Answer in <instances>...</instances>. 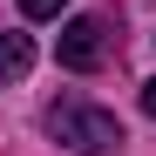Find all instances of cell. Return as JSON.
Returning a JSON list of instances; mask_svg holds the SVG:
<instances>
[{"instance_id": "2", "label": "cell", "mask_w": 156, "mask_h": 156, "mask_svg": "<svg viewBox=\"0 0 156 156\" xmlns=\"http://www.w3.org/2000/svg\"><path fill=\"white\" fill-rule=\"evenodd\" d=\"M55 61L75 68V75H95L102 61H109V20L102 14H75L61 27V41H55Z\"/></svg>"}, {"instance_id": "1", "label": "cell", "mask_w": 156, "mask_h": 156, "mask_svg": "<svg viewBox=\"0 0 156 156\" xmlns=\"http://www.w3.org/2000/svg\"><path fill=\"white\" fill-rule=\"evenodd\" d=\"M41 129H48L61 149H75V156H109V149L122 143V122H115L109 109H95V102H75V95L48 102Z\"/></svg>"}, {"instance_id": "3", "label": "cell", "mask_w": 156, "mask_h": 156, "mask_svg": "<svg viewBox=\"0 0 156 156\" xmlns=\"http://www.w3.org/2000/svg\"><path fill=\"white\" fill-rule=\"evenodd\" d=\"M34 68V41L27 34H0V82H20Z\"/></svg>"}, {"instance_id": "4", "label": "cell", "mask_w": 156, "mask_h": 156, "mask_svg": "<svg viewBox=\"0 0 156 156\" xmlns=\"http://www.w3.org/2000/svg\"><path fill=\"white\" fill-rule=\"evenodd\" d=\"M61 7H68V0H20V14H27V20H55Z\"/></svg>"}, {"instance_id": "5", "label": "cell", "mask_w": 156, "mask_h": 156, "mask_svg": "<svg viewBox=\"0 0 156 156\" xmlns=\"http://www.w3.org/2000/svg\"><path fill=\"white\" fill-rule=\"evenodd\" d=\"M143 115H156V82H143Z\"/></svg>"}]
</instances>
